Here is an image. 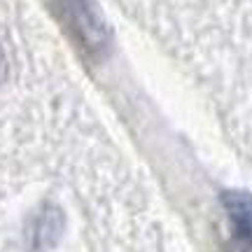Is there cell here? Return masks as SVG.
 I'll use <instances>...</instances> for the list:
<instances>
[{"label":"cell","instance_id":"1","mask_svg":"<svg viewBox=\"0 0 252 252\" xmlns=\"http://www.w3.org/2000/svg\"><path fill=\"white\" fill-rule=\"evenodd\" d=\"M5 75H7V61H5V54L0 52V82L5 80Z\"/></svg>","mask_w":252,"mask_h":252}]
</instances>
